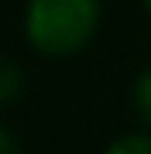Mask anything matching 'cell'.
Instances as JSON below:
<instances>
[{
	"label": "cell",
	"mask_w": 151,
	"mask_h": 154,
	"mask_svg": "<svg viewBox=\"0 0 151 154\" xmlns=\"http://www.w3.org/2000/svg\"><path fill=\"white\" fill-rule=\"evenodd\" d=\"M100 0H28L24 41L45 58H72L100 31Z\"/></svg>",
	"instance_id": "1"
},
{
	"label": "cell",
	"mask_w": 151,
	"mask_h": 154,
	"mask_svg": "<svg viewBox=\"0 0 151 154\" xmlns=\"http://www.w3.org/2000/svg\"><path fill=\"white\" fill-rule=\"evenodd\" d=\"M24 96V72L14 58L0 55V110L4 106H14L17 99Z\"/></svg>",
	"instance_id": "2"
},
{
	"label": "cell",
	"mask_w": 151,
	"mask_h": 154,
	"mask_svg": "<svg viewBox=\"0 0 151 154\" xmlns=\"http://www.w3.org/2000/svg\"><path fill=\"white\" fill-rule=\"evenodd\" d=\"M103 154H151V130L144 127L137 134H124V137L106 144Z\"/></svg>",
	"instance_id": "3"
},
{
	"label": "cell",
	"mask_w": 151,
	"mask_h": 154,
	"mask_svg": "<svg viewBox=\"0 0 151 154\" xmlns=\"http://www.w3.org/2000/svg\"><path fill=\"white\" fill-rule=\"evenodd\" d=\"M134 110L141 116V123L151 130V65L134 79Z\"/></svg>",
	"instance_id": "4"
},
{
	"label": "cell",
	"mask_w": 151,
	"mask_h": 154,
	"mask_svg": "<svg viewBox=\"0 0 151 154\" xmlns=\"http://www.w3.org/2000/svg\"><path fill=\"white\" fill-rule=\"evenodd\" d=\"M0 154H21V140L7 123H0Z\"/></svg>",
	"instance_id": "5"
},
{
	"label": "cell",
	"mask_w": 151,
	"mask_h": 154,
	"mask_svg": "<svg viewBox=\"0 0 151 154\" xmlns=\"http://www.w3.org/2000/svg\"><path fill=\"white\" fill-rule=\"evenodd\" d=\"M141 7H144V11H148V14H151V0H141Z\"/></svg>",
	"instance_id": "6"
}]
</instances>
